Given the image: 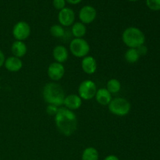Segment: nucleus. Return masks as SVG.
Listing matches in <instances>:
<instances>
[{"mask_svg":"<svg viewBox=\"0 0 160 160\" xmlns=\"http://www.w3.org/2000/svg\"><path fill=\"white\" fill-rule=\"evenodd\" d=\"M55 123L59 133L66 137L73 135L78 130V120L73 111L61 106L55 116Z\"/></svg>","mask_w":160,"mask_h":160,"instance_id":"f257e3e1","label":"nucleus"},{"mask_svg":"<svg viewBox=\"0 0 160 160\" xmlns=\"http://www.w3.org/2000/svg\"><path fill=\"white\" fill-rule=\"evenodd\" d=\"M42 96L48 105L61 107L63 104L66 95L62 86L58 83L52 81L45 84L42 90Z\"/></svg>","mask_w":160,"mask_h":160,"instance_id":"f03ea898","label":"nucleus"},{"mask_svg":"<svg viewBox=\"0 0 160 160\" xmlns=\"http://www.w3.org/2000/svg\"><path fill=\"white\" fill-rule=\"evenodd\" d=\"M122 41L128 48H137L145 45V35L143 31L136 27H129L123 31Z\"/></svg>","mask_w":160,"mask_h":160,"instance_id":"7ed1b4c3","label":"nucleus"},{"mask_svg":"<svg viewBox=\"0 0 160 160\" xmlns=\"http://www.w3.org/2000/svg\"><path fill=\"white\" fill-rule=\"evenodd\" d=\"M107 106L109 112L117 117H125L128 115L131 109L130 102L127 98L122 97L112 98Z\"/></svg>","mask_w":160,"mask_h":160,"instance_id":"20e7f679","label":"nucleus"},{"mask_svg":"<svg viewBox=\"0 0 160 160\" xmlns=\"http://www.w3.org/2000/svg\"><path fill=\"white\" fill-rule=\"evenodd\" d=\"M69 49L71 54L77 58H84L88 56L91 47L88 41L83 38H73L70 42Z\"/></svg>","mask_w":160,"mask_h":160,"instance_id":"39448f33","label":"nucleus"},{"mask_svg":"<svg viewBox=\"0 0 160 160\" xmlns=\"http://www.w3.org/2000/svg\"><path fill=\"white\" fill-rule=\"evenodd\" d=\"M98 88L96 84L92 80H84L78 86V95L82 100H89L95 98Z\"/></svg>","mask_w":160,"mask_h":160,"instance_id":"423d86ee","label":"nucleus"},{"mask_svg":"<svg viewBox=\"0 0 160 160\" xmlns=\"http://www.w3.org/2000/svg\"><path fill=\"white\" fill-rule=\"evenodd\" d=\"M31 28L29 23L26 21H19L14 24L12 34L16 41L24 42L31 35Z\"/></svg>","mask_w":160,"mask_h":160,"instance_id":"0eeeda50","label":"nucleus"},{"mask_svg":"<svg viewBox=\"0 0 160 160\" xmlns=\"http://www.w3.org/2000/svg\"><path fill=\"white\" fill-rule=\"evenodd\" d=\"M80 22L84 24H90L93 23L97 17V11L94 6L90 5L84 6L79 11L78 13Z\"/></svg>","mask_w":160,"mask_h":160,"instance_id":"6e6552de","label":"nucleus"},{"mask_svg":"<svg viewBox=\"0 0 160 160\" xmlns=\"http://www.w3.org/2000/svg\"><path fill=\"white\" fill-rule=\"evenodd\" d=\"M65 72L66 70L63 64L57 62H53L48 66V70H47V74L50 80L56 82V81H60L63 78Z\"/></svg>","mask_w":160,"mask_h":160,"instance_id":"1a4fd4ad","label":"nucleus"},{"mask_svg":"<svg viewBox=\"0 0 160 160\" xmlns=\"http://www.w3.org/2000/svg\"><path fill=\"white\" fill-rule=\"evenodd\" d=\"M59 24L64 27H71L75 23V12L71 8L65 7L58 13Z\"/></svg>","mask_w":160,"mask_h":160,"instance_id":"9d476101","label":"nucleus"},{"mask_svg":"<svg viewBox=\"0 0 160 160\" xmlns=\"http://www.w3.org/2000/svg\"><path fill=\"white\" fill-rule=\"evenodd\" d=\"M82 101L81 97L77 94H70L65 97L62 106L70 110L75 111L81 108Z\"/></svg>","mask_w":160,"mask_h":160,"instance_id":"9b49d317","label":"nucleus"},{"mask_svg":"<svg viewBox=\"0 0 160 160\" xmlns=\"http://www.w3.org/2000/svg\"><path fill=\"white\" fill-rule=\"evenodd\" d=\"M98 62L92 56H87L81 60V69L83 71L88 75H92L97 71Z\"/></svg>","mask_w":160,"mask_h":160,"instance_id":"f8f14e48","label":"nucleus"},{"mask_svg":"<svg viewBox=\"0 0 160 160\" xmlns=\"http://www.w3.org/2000/svg\"><path fill=\"white\" fill-rule=\"evenodd\" d=\"M23 62L20 58L11 56L6 59L4 62V67L8 71L16 73L18 72L23 68Z\"/></svg>","mask_w":160,"mask_h":160,"instance_id":"ddd939ff","label":"nucleus"},{"mask_svg":"<svg viewBox=\"0 0 160 160\" xmlns=\"http://www.w3.org/2000/svg\"><path fill=\"white\" fill-rule=\"evenodd\" d=\"M52 57L55 59V62L63 64L69 58L68 49L64 45H56L52 50Z\"/></svg>","mask_w":160,"mask_h":160,"instance_id":"4468645a","label":"nucleus"},{"mask_svg":"<svg viewBox=\"0 0 160 160\" xmlns=\"http://www.w3.org/2000/svg\"><path fill=\"white\" fill-rule=\"evenodd\" d=\"M95 98L97 102L101 106H108L112 99L111 93H109V91L105 88H101L97 90Z\"/></svg>","mask_w":160,"mask_h":160,"instance_id":"2eb2a0df","label":"nucleus"},{"mask_svg":"<svg viewBox=\"0 0 160 160\" xmlns=\"http://www.w3.org/2000/svg\"><path fill=\"white\" fill-rule=\"evenodd\" d=\"M11 52L13 56L21 59L28 52V46L24 42L15 41L11 45Z\"/></svg>","mask_w":160,"mask_h":160,"instance_id":"dca6fc26","label":"nucleus"},{"mask_svg":"<svg viewBox=\"0 0 160 160\" xmlns=\"http://www.w3.org/2000/svg\"><path fill=\"white\" fill-rule=\"evenodd\" d=\"M87 33V27L81 22H75L71 26V34L74 38H83Z\"/></svg>","mask_w":160,"mask_h":160,"instance_id":"f3484780","label":"nucleus"},{"mask_svg":"<svg viewBox=\"0 0 160 160\" xmlns=\"http://www.w3.org/2000/svg\"><path fill=\"white\" fill-rule=\"evenodd\" d=\"M99 153L94 147H88L84 148L81 155V160H98Z\"/></svg>","mask_w":160,"mask_h":160,"instance_id":"a211bd4d","label":"nucleus"},{"mask_svg":"<svg viewBox=\"0 0 160 160\" xmlns=\"http://www.w3.org/2000/svg\"><path fill=\"white\" fill-rule=\"evenodd\" d=\"M140 55L138 52L137 48H128V49L124 53V59L128 63H136L140 59Z\"/></svg>","mask_w":160,"mask_h":160,"instance_id":"6ab92c4d","label":"nucleus"},{"mask_svg":"<svg viewBox=\"0 0 160 160\" xmlns=\"http://www.w3.org/2000/svg\"><path fill=\"white\" fill-rule=\"evenodd\" d=\"M106 88L109 91V93H111V95H115L119 93L121 90V83L118 79L112 78L107 81Z\"/></svg>","mask_w":160,"mask_h":160,"instance_id":"aec40b11","label":"nucleus"},{"mask_svg":"<svg viewBox=\"0 0 160 160\" xmlns=\"http://www.w3.org/2000/svg\"><path fill=\"white\" fill-rule=\"evenodd\" d=\"M49 32L51 35L56 38H62L65 36L66 34L65 29L60 24H53L50 28Z\"/></svg>","mask_w":160,"mask_h":160,"instance_id":"412c9836","label":"nucleus"},{"mask_svg":"<svg viewBox=\"0 0 160 160\" xmlns=\"http://www.w3.org/2000/svg\"><path fill=\"white\" fill-rule=\"evenodd\" d=\"M146 6L153 11L160 10V0H146Z\"/></svg>","mask_w":160,"mask_h":160,"instance_id":"4be33fe9","label":"nucleus"},{"mask_svg":"<svg viewBox=\"0 0 160 160\" xmlns=\"http://www.w3.org/2000/svg\"><path fill=\"white\" fill-rule=\"evenodd\" d=\"M66 4H67L66 0H52L53 7L59 11L64 9L66 7Z\"/></svg>","mask_w":160,"mask_h":160,"instance_id":"5701e85b","label":"nucleus"},{"mask_svg":"<svg viewBox=\"0 0 160 160\" xmlns=\"http://www.w3.org/2000/svg\"><path fill=\"white\" fill-rule=\"evenodd\" d=\"M59 108L58 106H54V105H48L46 107V113L49 116H55L57 113L58 110H59Z\"/></svg>","mask_w":160,"mask_h":160,"instance_id":"b1692460","label":"nucleus"},{"mask_svg":"<svg viewBox=\"0 0 160 160\" xmlns=\"http://www.w3.org/2000/svg\"><path fill=\"white\" fill-rule=\"evenodd\" d=\"M137 50L138 54L140 55V56H144L148 53V48L145 45H142L141 46H139L138 48H137Z\"/></svg>","mask_w":160,"mask_h":160,"instance_id":"393cba45","label":"nucleus"},{"mask_svg":"<svg viewBox=\"0 0 160 160\" xmlns=\"http://www.w3.org/2000/svg\"><path fill=\"white\" fill-rule=\"evenodd\" d=\"M5 60H6V57H5L4 53H3V52L0 49V68H1L2 66H4Z\"/></svg>","mask_w":160,"mask_h":160,"instance_id":"a878e982","label":"nucleus"},{"mask_svg":"<svg viewBox=\"0 0 160 160\" xmlns=\"http://www.w3.org/2000/svg\"><path fill=\"white\" fill-rule=\"evenodd\" d=\"M82 1L83 0H66V2L70 5H78L81 3Z\"/></svg>","mask_w":160,"mask_h":160,"instance_id":"bb28decb","label":"nucleus"},{"mask_svg":"<svg viewBox=\"0 0 160 160\" xmlns=\"http://www.w3.org/2000/svg\"><path fill=\"white\" fill-rule=\"evenodd\" d=\"M104 160H120V159L115 155H109L105 158Z\"/></svg>","mask_w":160,"mask_h":160,"instance_id":"cd10ccee","label":"nucleus"},{"mask_svg":"<svg viewBox=\"0 0 160 160\" xmlns=\"http://www.w3.org/2000/svg\"><path fill=\"white\" fill-rule=\"evenodd\" d=\"M128 1H130V2H137V1H139V0H128Z\"/></svg>","mask_w":160,"mask_h":160,"instance_id":"c85d7f7f","label":"nucleus"},{"mask_svg":"<svg viewBox=\"0 0 160 160\" xmlns=\"http://www.w3.org/2000/svg\"><path fill=\"white\" fill-rule=\"evenodd\" d=\"M0 90H1V85H0Z\"/></svg>","mask_w":160,"mask_h":160,"instance_id":"c756f323","label":"nucleus"}]
</instances>
